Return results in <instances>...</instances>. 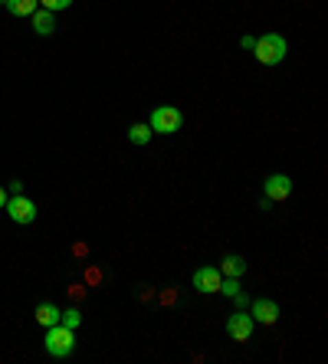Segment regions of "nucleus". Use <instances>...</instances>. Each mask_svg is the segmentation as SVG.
<instances>
[{
    "mask_svg": "<svg viewBox=\"0 0 328 364\" xmlns=\"http://www.w3.org/2000/svg\"><path fill=\"white\" fill-rule=\"evenodd\" d=\"M128 138H132L134 145H148L151 141V125H132V128H128Z\"/></svg>",
    "mask_w": 328,
    "mask_h": 364,
    "instance_id": "13",
    "label": "nucleus"
},
{
    "mask_svg": "<svg viewBox=\"0 0 328 364\" xmlns=\"http://www.w3.org/2000/svg\"><path fill=\"white\" fill-rule=\"evenodd\" d=\"M263 194H266V200H285L292 194V181H289L285 174H272V178H266V184H263Z\"/></svg>",
    "mask_w": 328,
    "mask_h": 364,
    "instance_id": "7",
    "label": "nucleus"
},
{
    "mask_svg": "<svg viewBox=\"0 0 328 364\" xmlns=\"http://www.w3.org/2000/svg\"><path fill=\"white\" fill-rule=\"evenodd\" d=\"M33 30L40 33V36H49V33L56 30V23H53V10H36V14H33Z\"/></svg>",
    "mask_w": 328,
    "mask_h": 364,
    "instance_id": "9",
    "label": "nucleus"
},
{
    "mask_svg": "<svg viewBox=\"0 0 328 364\" xmlns=\"http://www.w3.org/2000/svg\"><path fill=\"white\" fill-rule=\"evenodd\" d=\"M82 321V315H79V308H69V312H60V325H66V328H73L75 332V325Z\"/></svg>",
    "mask_w": 328,
    "mask_h": 364,
    "instance_id": "14",
    "label": "nucleus"
},
{
    "mask_svg": "<svg viewBox=\"0 0 328 364\" xmlns=\"http://www.w3.org/2000/svg\"><path fill=\"white\" fill-rule=\"evenodd\" d=\"M220 273H224V276H233V279H239V276L246 273V259L237 256V253H233V256H224V266H220Z\"/></svg>",
    "mask_w": 328,
    "mask_h": 364,
    "instance_id": "10",
    "label": "nucleus"
},
{
    "mask_svg": "<svg viewBox=\"0 0 328 364\" xmlns=\"http://www.w3.org/2000/svg\"><path fill=\"white\" fill-rule=\"evenodd\" d=\"M220 292H224V295H237V292H243V289H239V282L233 279V276H226L224 282H220Z\"/></svg>",
    "mask_w": 328,
    "mask_h": 364,
    "instance_id": "15",
    "label": "nucleus"
},
{
    "mask_svg": "<svg viewBox=\"0 0 328 364\" xmlns=\"http://www.w3.org/2000/svg\"><path fill=\"white\" fill-rule=\"evenodd\" d=\"M40 7L43 10H66V7H73V0H40Z\"/></svg>",
    "mask_w": 328,
    "mask_h": 364,
    "instance_id": "16",
    "label": "nucleus"
},
{
    "mask_svg": "<svg viewBox=\"0 0 328 364\" xmlns=\"http://www.w3.org/2000/svg\"><path fill=\"white\" fill-rule=\"evenodd\" d=\"M7 213H10L14 223H33L36 220V204L27 200L23 194H16V197H7Z\"/></svg>",
    "mask_w": 328,
    "mask_h": 364,
    "instance_id": "4",
    "label": "nucleus"
},
{
    "mask_svg": "<svg viewBox=\"0 0 328 364\" xmlns=\"http://www.w3.org/2000/svg\"><path fill=\"white\" fill-rule=\"evenodd\" d=\"M253 49H256V60L263 62V66H276V62L285 60V40H283V33H266V36H259Z\"/></svg>",
    "mask_w": 328,
    "mask_h": 364,
    "instance_id": "2",
    "label": "nucleus"
},
{
    "mask_svg": "<svg viewBox=\"0 0 328 364\" xmlns=\"http://www.w3.org/2000/svg\"><path fill=\"white\" fill-rule=\"evenodd\" d=\"M0 3H3V7H7V0H0Z\"/></svg>",
    "mask_w": 328,
    "mask_h": 364,
    "instance_id": "20",
    "label": "nucleus"
},
{
    "mask_svg": "<svg viewBox=\"0 0 328 364\" xmlns=\"http://www.w3.org/2000/svg\"><path fill=\"white\" fill-rule=\"evenodd\" d=\"M73 348H75L73 328L49 325V332H46V354H49V358H66V354H73Z\"/></svg>",
    "mask_w": 328,
    "mask_h": 364,
    "instance_id": "1",
    "label": "nucleus"
},
{
    "mask_svg": "<svg viewBox=\"0 0 328 364\" xmlns=\"http://www.w3.org/2000/svg\"><path fill=\"white\" fill-rule=\"evenodd\" d=\"M226 332H230L233 341H250V335H253V315L233 312V315L226 319Z\"/></svg>",
    "mask_w": 328,
    "mask_h": 364,
    "instance_id": "5",
    "label": "nucleus"
},
{
    "mask_svg": "<svg viewBox=\"0 0 328 364\" xmlns=\"http://www.w3.org/2000/svg\"><path fill=\"white\" fill-rule=\"evenodd\" d=\"M180 125H184V119H180L178 108L158 106L154 112H151V132H158V135H174Z\"/></svg>",
    "mask_w": 328,
    "mask_h": 364,
    "instance_id": "3",
    "label": "nucleus"
},
{
    "mask_svg": "<svg viewBox=\"0 0 328 364\" xmlns=\"http://www.w3.org/2000/svg\"><path fill=\"white\" fill-rule=\"evenodd\" d=\"M36 321L46 325V328H49V325H60V308H56V305H49V302H43L40 308H36Z\"/></svg>",
    "mask_w": 328,
    "mask_h": 364,
    "instance_id": "12",
    "label": "nucleus"
},
{
    "mask_svg": "<svg viewBox=\"0 0 328 364\" xmlns=\"http://www.w3.org/2000/svg\"><path fill=\"white\" fill-rule=\"evenodd\" d=\"M0 207H7V191L0 187Z\"/></svg>",
    "mask_w": 328,
    "mask_h": 364,
    "instance_id": "19",
    "label": "nucleus"
},
{
    "mask_svg": "<svg viewBox=\"0 0 328 364\" xmlns=\"http://www.w3.org/2000/svg\"><path fill=\"white\" fill-rule=\"evenodd\" d=\"M279 319V305L272 299H256L253 302V321H263V325H276Z\"/></svg>",
    "mask_w": 328,
    "mask_h": 364,
    "instance_id": "8",
    "label": "nucleus"
},
{
    "mask_svg": "<svg viewBox=\"0 0 328 364\" xmlns=\"http://www.w3.org/2000/svg\"><path fill=\"white\" fill-rule=\"evenodd\" d=\"M86 279H89V282H99V279H102V273H99V269H89V273H86Z\"/></svg>",
    "mask_w": 328,
    "mask_h": 364,
    "instance_id": "18",
    "label": "nucleus"
},
{
    "mask_svg": "<svg viewBox=\"0 0 328 364\" xmlns=\"http://www.w3.org/2000/svg\"><path fill=\"white\" fill-rule=\"evenodd\" d=\"M220 282H224V273H220V269L204 266V269H197V273H194V289L200 292V295H207V292H220Z\"/></svg>",
    "mask_w": 328,
    "mask_h": 364,
    "instance_id": "6",
    "label": "nucleus"
},
{
    "mask_svg": "<svg viewBox=\"0 0 328 364\" xmlns=\"http://www.w3.org/2000/svg\"><path fill=\"white\" fill-rule=\"evenodd\" d=\"M10 194H14V197H16V194H23V184H20V181H10Z\"/></svg>",
    "mask_w": 328,
    "mask_h": 364,
    "instance_id": "17",
    "label": "nucleus"
},
{
    "mask_svg": "<svg viewBox=\"0 0 328 364\" xmlns=\"http://www.w3.org/2000/svg\"><path fill=\"white\" fill-rule=\"evenodd\" d=\"M40 7V0H7V10L14 16H33Z\"/></svg>",
    "mask_w": 328,
    "mask_h": 364,
    "instance_id": "11",
    "label": "nucleus"
}]
</instances>
